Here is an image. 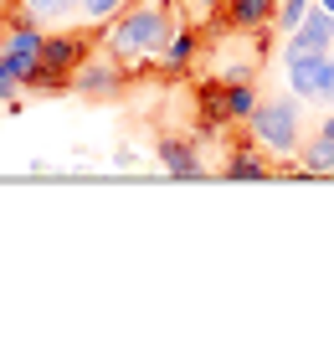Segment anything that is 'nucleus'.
<instances>
[{
  "label": "nucleus",
  "instance_id": "nucleus-9",
  "mask_svg": "<svg viewBox=\"0 0 334 360\" xmlns=\"http://www.w3.org/2000/svg\"><path fill=\"white\" fill-rule=\"evenodd\" d=\"M160 165L170 175H200L195 150H191V144H180V139H160Z\"/></svg>",
  "mask_w": 334,
  "mask_h": 360
},
{
  "label": "nucleus",
  "instance_id": "nucleus-11",
  "mask_svg": "<svg viewBox=\"0 0 334 360\" xmlns=\"http://www.w3.org/2000/svg\"><path fill=\"white\" fill-rule=\"evenodd\" d=\"M160 52H165V62H170V68H186V62L195 57V31H170Z\"/></svg>",
  "mask_w": 334,
  "mask_h": 360
},
{
  "label": "nucleus",
  "instance_id": "nucleus-14",
  "mask_svg": "<svg viewBox=\"0 0 334 360\" xmlns=\"http://www.w3.org/2000/svg\"><path fill=\"white\" fill-rule=\"evenodd\" d=\"M129 6V0H77V15L82 21H93V26H103V21H113Z\"/></svg>",
  "mask_w": 334,
  "mask_h": 360
},
{
  "label": "nucleus",
  "instance_id": "nucleus-12",
  "mask_svg": "<svg viewBox=\"0 0 334 360\" xmlns=\"http://www.w3.org/2000/svg\"><path fill=\"white\" fill-rule=\"evenodd\" d=\"M72 6H77V0H21V11L31 15V21H41V26L46 21H62Z\"/></svg>",
  "mask_w": 334,
  "mask_h": 360
},
{
  "label": "nucleus",
  "instance_id": "nucleus-3",
  "mask_svg": "<svg viewBox=\"0 0 334 360\" xmlns=\"http://www.w3.org/2000/svg\"><path fill=\"white\" fill-rule=\"evenodd\" d=\"M252 134L267 144V150H278V155H293L298 150V98H267V103H257L252 119Z\"/></svg>",
  "mask_w": 334,
  "mask_h": 360
},
{
  "label": "nucleus",
  "instance_id": "nucleus-8",
  "mask_svg": "<svg viewBox=\"0 0 334 360\" xmlns=\"http://www.w3.org/2000/svg\"><path fill=\"white\" fill-rule=\"evenodd\" d=\"M278 15V0H226V21L252 31V26H267Z\"/></svg>",
  "mask_w": 334,
  "mask_h": 360
},
{
  "label": "nucleus",
  "instance_id": "nucleus-2",
  "mask_svg": "<svg viewBox=\"0 0 334 360\" xmlns=\"http://www.w3.org/2000/svg\"><path fill=\"white\" fill-rule=\"evenodd\" d=\"M82 57H88V41H82L77 31H57V37L41 41V57H37V68H31L26 83L31 88H62V83H72Z\"/></svg>",
  "mask_w": 334,
  "mask_h": 360
},
{
  "label": "nucleus",
  "instance_id": "nucleus-4",
  "mask_svg": "<svg viewBox=\"0 0 334 360\" xmlns=\"http://www.w3.org/2000/svg\"><path fill=\"white\" fill-rule=\"evenodd\" d=\"M334 52V11L314 6L304 21L288 31V41H283V57H329Z\"/></svg>",
  "mask_w": 334,
  "mask_h": 360
},
{
  "label": "nucleus",
  "instance_id": "nucleus-6",
  "mask_svg": "<svg viewBox=\"0 0 334 360\" xmlns=\"http://www.w3.org/2000/svg\"><path fill=\"white\" fill-rule=\"evenodd\" d=\"M334 57V52H329ZM329 57H283V68H288V93L304 103V98H319L324 93V68Z\"/></svg>",
  "mask_w": 334,
  "mask_h": 360
},
{
  "label": "nucleus",
  "instance_id": "nucleus-10",
  "mask_svg": "<svg viewBox=\"0 0 334 360\" xmlns=\"http://www.w3.org/2000/svg\"><path fill=\"white\" fill-rule=\"evenodd\" d=\"M298 160H304V170L309 175H334V139H309V144H298Z\"/></svg>",
  "mask_w": 334,
  "mask_h": 360
},
{
  "label": "nucleus",
  "instance_id": "nucleus-13",
  "mask_svg": "<svg viewBox=\"0 0 334 360\" xmlns=\"http://www.w3.org/2000/svg\"><path fill=\"white\" fill-rule=\"evenodd\" d=\"M226 113H231V119H252V113H257V93L247 83H231L226 88Z\"/></svg>",
  "mask_w": 334,
  "mask_h": 360
},
{
  "label": "nucleus",
  "instance_id": "nucleus-21",
  "mask_svg": "<svg viewBox=\"0 0 334 360\" xmlns=\"http://www.w3.org/2000/svg\"><path fill=\"white\" fill-rule=\"evenodd\" d=\"M319 6H324V11H334V0H319Z\"/></svg>",
  "mask_w": 334,
  "mask_h": 360
},
{
  "label": "nucleus",
  "instance_id": "nucleus-7",
  "mask_svg": "<svg viewBox=\"0 0 334 360\" xmlns=\"http://www.w3.org/2000/svg\"><path fill=\"white\" fill-rule=\"evenodd\" d=\"M72 88L88 93V98H113L124 88V77H119V68H108V62H82L72 72Z\"/></svg>",
  "mask_w": 334,
  "mask_h": 360
},
{
  "label": "nucleus",
  "instance_id": "nucleus-19",
  "mask_svg": "<svg viewBox=\"0 0 334 360\" xmlns=\"http://www.w3.org/2000/svg\"><path fill=\"white\" fill-rule=\"evenodd\" d=\"M186 6H191V11H195V15H211V11H216V6H221V0H186Z\"/></svg>",
  "mask_w": 334,
  "mask_h": 360
},
{
  "label": "nucleus",
  "instance_id": "nucleus-18",
  "mask_svg": "<svg viewBox=\"0 0 334 360\" xmlns=\"http://www.w3.org/2000/svg\"><path fill=\"white\" fill-rule=\"evenodd\" d=\"M319 98H324V103H334V57H329V68H324V93H319Z\"/></svg>",
  "mask_w": 334,
  "mask_h": 360
},
{
  "label": "nucleus",
  "instance_id": "nucleus-15",
  "mask_svg": "<svg viewBox=\"0 0 334 360\" xmlns=\"http://www.w3.org/2000/svg\"><path fill=\"white\" fill-rule=\"evenodd\" d=\"M314 6H319V0H278V15H273L278 31H293V26L304 21V15H309Z\"/></svg>",
  "mask_w": 334,
  "mask_h": 360
},
{
  "label": "nucleus",
  "instance_id": "nucleus-22",
  "mask_svg": "<svg viewBox=\"0 0 334 360\" xmlns=\"http://www.w3.org/2000/svg\"><path fill=\"white\" fill-rule=\"evenodd\" d=\"M6 31H11V26H0V41H6Z\"/></svg>",
  "mask_w": 334,
  "mask_h": 360
},
{
  "label": "nucleus",
  "instance_id": "nucleus-20",
  "mask_svg": "<svg viewBox=\"0 0 334 360\" xmlns=\"http://www.w3.org/2000/svg\"><path fill=\"white\" fill-rule=\"evenodd\" d=\"M319 134H324V139H334V113H329V119L319 124Z\"/></svg>",
  "mask_w": 334,
  "mask_h": 360
},
{
  "label": "nucleus",
  "instance_id": "nucleus-1",
  "mask_svg": "<svg viewBox=\"0 0 334 360\" xmlns=\"http://www.w3.org/2000/svg\"><path fill=\"white\" fill-rule=\"evenodd\" d=\"M165 37H170V26H165V15L155 11V6H124L119 15L108 21V52L119 57V62H139V57H149V52H160L165 46Z\"/></svg>",
  "mask_w": 334,
  "mask_h": 360
},
{
  "label": "nucleus",
  "instance_id": "nucleus-5",
  "mask_svg": "<svg viewBox=\"0 0 334 360\" xmlns=\"http://www.w3.org/2000/svg\"><path fill=\"white\" fill-rule=\"evenodd\" d=\"M41 21H15L11 31H6V41H0V57L11 62V72L21 77H31V68H37V57H41Z\"/></svg>",
  "mask_w": 334,
  "mask_h": 360
},
{
  "label": "nucleus",
  "instance_id": "nucleus-16",
  "mask_svg": "<svg viewBox=\"0 0 334 360\" xmlns=\"http://www.w3.org/2000/svg\"><path fill=\"white\" fill-rule=\"evenodd\" d=\"M226 175H231V180H262L267 165H262V160H252V155H237V160L226 165Z\"/></svg>",
  "mask_w": 334,
  "mask_h": 360
},
{
  "label": "nucleus",
  "instance_id": "nucleus-17",
  "mask_svg": "<svg viewBox=\"0 0 334 360\" xmlns=\"http://www.w3.org/2000/svg\"><path fill=\"white\" fill-rule=\"evenodd\" d=\"M15 88H21V77L11 72V62H6V57H0V98H11Z\"/></svg>",
  "mask_w": 334,
  "mask_h": 360
}]
</instances>
